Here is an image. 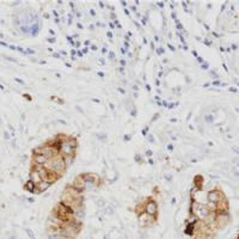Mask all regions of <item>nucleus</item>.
Masks as SVG:
<instances>
[]
</instances>
